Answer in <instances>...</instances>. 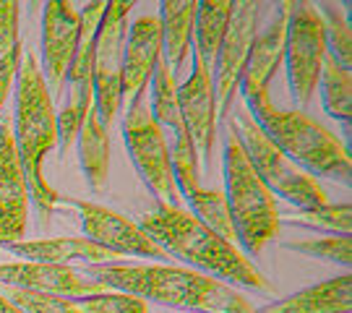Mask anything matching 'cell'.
<instances>
[{"mask_svg": "<svg viewBox=\"0 0 352 313\" xmlns=\"http://www.w3.org/2000/svg\"><path fill=\"white\" fill-rule=\"evenodd\" d=\"M243 107L251 113L256 125L289 162H295L311 177H331L350 186V151L329 128L316 123L302 110H279L269 100V91L245 97Z\"/></svg>", "mask_w": 352, "mask_h": 313, "instance_id": "cell-4", "label": "cell"}, {"mask_svg": "<svg viewBox=\"0 0 352 313\" xmlns=\"http://www.w3.org/2000/svg\"><path fill=\"white\" fill-rule=\"evenodd\" d=\"M0 288H19L45 295H63V298H84L91 292H102L104 288L87 272H78L74 266L60 263H34L13 261L0 263Z\"/></svg>", "mask_w": 352, "mask_h": 313, "instance_id": "cell-17", "label": "cell"}, {"mask_svg": "<svg viewBox=\"0 0 352 313\" xmlns=\"http://www.w3.org/2000/svg\"><path fill=\"white\" fill-rule=\"evenodd\" d=\"M81 34V11H76L68 0H50L42 11V63H45V84L52 100L63 94L65 76L78 47Z\"/></svg>", "mask_w": 352, "mask_h": 313, "instance_id": "cell-14", "label": "cell"}, {"mask_svg": "<svg viewBox=\"0 0 352 313\" xmlns=\"http://www.w3.org/2000/svg\"><path fill=\"white\" fill-rule=\"evenodd\" d=\"M123 141H126L128 157L136 167L141 183L149 188L157 204L183 206L175 177H173L167 138H164L162 128L154 123L149 107L144 105V97L128 105L126 118H123Z\"/></svg>", "mask_w": 352, "mask_h": 313, "instance_id": "cell-7", "label": "cell"}, {"mask_svg": "<svg viewBox=\"0 0 352 313\" xmlns=\"http://www.w3.org/2000/svg\"><path fill=\"white\" fill-rule=\"evenodd\" d=\"M131 11H133V3L110 0L100 29L94 34V58H91L94 107L107 128L118 118V110L123 105V52H126Z\"/></svg>", "mask_w": 352, "mask_h": 313, "instance_id": "cell-9", "label": "cell"}, {"mask_svg": "<svg viewBox=\"0 0 352 313\" xmlns=\"http://www.w3.org/2000/svg\"><path fill=\"white\" fill-rule=\"evenodd\" d=\"M107 3H87L81 11V34H78V47L71 61L68 76H65V105L58 113V149L60 154H68L76 144L78 128L84 123V115L94 105V81H91V58H94V34L100 29V21L104 16Z\"/></svg>", "mask_w": 352, "mask_h": 313, "instance_id": "cell-10", "label": "cell"}, {"mask_svg": "<svg viewBox=\"0 0 352 313\" xmlns=\"http://www.w3.org/2000/svg\"><path fill=\"white\" fill-rule=\"evenodd\" d=\"M324 58H327V37L316 3H302V0L289 3L287 42L282 63L287 68V87L295 110L305 113L308 102L314 100Z\"/></svg>", "mask_w": 352, "mask_h": 313, "instance_id": "cell-8", "label": "cell"}, {"mask_svg": "<svg viewBox=\"0 0 352 313\" xmlns=\"http://www.w3.org/2000/svg\"><path fill=\"white\" fill-rule=\"evenodd\" d=\"M11 128L29 186V199L34 204L39 219L47 222L60 201V193L45 177V160L52 149H58V113L42 68L32 52L21 58V68L13 84Z\"/></svg>", "mask_w": 352, "mask_h": 313, "instance_id": "cell-3", "label": "cell"}, {"mask_svg": "<svg viewBox=\"0 0 352 313\" xmlns=\"http://www.w3.org/2000/svg\"><path fill=\"white\" fill-rule=\"evenodd\" d=\"M289 3H277L272 6V11L266 16L261 29H256L251 52H248V63L240 78V94L245 97H256L269 91V84L277 74V68L285 61V42H287V16Z\"/></svg>", "mask_w": 352, "mask_h": 313, "instance_id": "cell-16", "label": "cell"}, {"mask_svg": "<svg viewBox=\"0 0 352 313\" xmlns=\"http://www.w3.org/2000/svg\"><path fill=\"white\" fill-rule=\"evenodd\" d=\"M352 308V274L344 272L300 290L295 295L266 303L256 313H350Z\"/></svg>", "mask_w": 352, "mask_h": 313, "instance_id": "cell-20", "label": "cell"}, {"mask_svg": "<svg viewBox=\"0 0 352 313\" xmlns=\"http://www.w3.org/2000/svg\"><path fill=\"white\" fill-rule=\"evenodd\" d=\"M258 13H261V6L253 3V0L232 3V16H230V24H227L225 39H222L212 65L217 113L222 120H227L232 113L235 91L240 87L253 37H256V29H258Z\"/></svg>", "mask_w": 352, "mask_h": 313, "instance_id": "cell-12", "label": "cell"}, {"mask_svg": "<svg viewBox=\"0 0 352 313\" xmlns=\"http://www.w3.org/2000/svg\"><path fill=\"white\" fill-rule=\"evenodd\" d=\"M318 89H321V102L327 115L337 118L342 123H350L352 115V76L347 68H342L334 58H324L321 65V78H318Z\"/></svg>", "mask_w": 352, "mask_h": 313, "instance_id": "cell-25", "label": "cell"}, {"mask_svg": "<svg viewBox=\"0 0 352 313\" xmlns=\"http://www.w3.org/2000/svg\"><path fill=\"white\" fill-rule=\"evenodd\" d=\"M13 256L34 263H60V266H115L123 261L113 250L102 248L89 238H47V240H19L6 246Z\"/></svg>", "mask_w": 352, "mask_h": 313, "instance_id": "cell-19", "label": "cell"}, {"mask_svg": "<svg viewBox=\"0 0 352 313\" xmlns=\"http://www.w3.org/2000/svg\"><path fill=\"white\" fill-rule=\"evenodd\" d=\"M0 290H3L6 298H11L26 313H81L76 308L74 298L45 295V292H32V290H19V288H0Z\"/></svg>", "mask_w": 352, "mask_h": 313, "instance_id": "cell-30", "label": "cell"}, {"mask_svg": "<svg viewBox=\"0 0 352 313\" xmlns=\"http://www.w3.org/2000/svg\"><path fill=\"white\" fill-rule=\"evenodd\" d=\"M19 21H21V3L0 0V58L13 52L19 42Z\"/></svg>", "mask_w": 352, "mask_h": 313, "instance_id": "cell-31", "label": "cell"}, {"mask_svg": "<svg viewBox=\"0 0 352 313\" xmlns=\"http://www.w3.org/2000/svg\"><path fill=\"white\" fill-rule=\"evenodd\" d=\"M222 173H225L222 193L235 230V246H240L243 256H258L266 248V243H272L279 235L282 214L272 191L256 175L251 160L240 147L230 123L222 147Z\"/></svg>", "mask_w": 352, "mask_h": 313, "instance_id": "cell-5", "label": "cell"}, {"mask_svg": "<svg viewBox=\"0 0 352 313\" xmlns=\"http://www.w3.org/2000/svg\"><path fill=\"white\" fill-rule=\"evenodd\" d=\"M230 115L232 118H227V123L232 125V131L238 136L240 147L248 154L256 175L264 180V186L272 191L274 199L287 201L295 209H311V206L327 204L329 196L321 188V183L308 173H302L295 162H289L287 157L266 138V133L256 125V120L243 105H238L235 113Z\"/></svg>", "mask_w": 352, "mask_h": 313, "instance_id": "cell-6", "label": "cell"}, {"mask_svg": "<svg viewBox=\"0 0 352 313\" xmlns=\"http://www.w3.org/2000/svg\"><path fill=\"white\" fill-rule=\"evenodd\" d=\"M160 61H162V26H160V19L151 16V13L136 16L126 34L123 100L133 102L144 97Z\"/></svg>", "mask_w": 352, "mask_h": 313, "instance_id": "cell-18", "label": "cell"}, {"mask_svg": "<svg viewBox=\"0 0 352 313\" xmlns=\"http://www.w3.org/2000/svg\"><path fill=\"white\" fill-rule=\"evenodd\" d=\"M285 222L295 227H305V230H318L327 235H350L352 230V206L350 201H340V204H321V206H311V209H295L285 217Z\"/></svg>", "mask_w": 352, "mask_h": 313, "instance_id": "cell-26", "label": "cell"}, {"mask_svg": "<svg viewBox=\"0 0 352 313\" xmlns=\"http://www.w3.org/2000/svg\"><path fill=\"white\" fill-rule=\"evenodd\" d=\"M74 303L81 313H149V303L118 290L91 292L84 298H74Z\"/></svg>", "mask_w": 352, "mask_h": 313, "instance_id": "cell-29", "label": "cell"}, {"mask_svg": "<svg viewBox=\"0 0 352 313\" xmlns=\"http://www.w3.org/2000/svg\"><path fill=\"white\" fill-rule=\"evenodd\" d=\"M78 167L91 193H102L110 177V128L102 123L97 107L91 105L76 136Z\"/></svg>", "mask_w": 352, "mask_h": 313, "instance_id": "cell-21", "label": "cell"}, {"mask_svg": "<svg viewBox=\"0 0 352 313\" xmlns=\"http://www.w3.org/2000/svg\"><path fill=\"white\" fill-rule=\"evenodd\" d=\"M29 186L16 141H13L11 120H0V246H13L24 240L29 225Z\"/></svg>", "mask_w": 352, "mask_h": 313, "instance_id": "cell-15", "label": "cell"}, {"mask_svg": "<svg viewBox=\"0 0 352 313\" xmlns=\"http://www.w3.org/2000/svg\"><path fill=\"white\" fill-rule=\"evenodd\" d=\"M139 227L160 248L177 261L188 263L201 274H209L230 288H245L253 292H272V285L248 256L240 253L238 246L219 238L212 227L199 222L183 206H164L157 204L151 212L139 217Z\"/></svg>", "mask_w": 352, "mask_h": 313, "instance_id": "cell-2", "label": "cell"}, {"mask_svg": "<svg viewBox=\"0 0 352 313\" xmlns=\"http://www.w3.org/2000/svg\"><path fill=\"white\" fill-rule=\"evenodd\" d=\"M0 313H26V311L24 308H19L11 298H6V295H3V290H0Z\"/></svg>", "mask_w": 352, "mask_h": 313, "instance_id": "cell-33", "label": "cell"}, {"mask_svg": "<svg viewBox=\"0 0 352 313\" xmlns=\"http://www.w3.org/2000/svg\"><path fill=\"white\" fill-rule=\"evenodd\" d=\"M230 16H232V0H196L193 52L206 63L209 71H212L222 39H225Z\"/></svg>", "mask_w": 352, "mask_h": 313, "instance_id": "cell-23", "label": "cell"}, {"mask_svg": "<svg viewBox=\"0 0 352 313\" xmlns=\"http://www.w3.org/2000/svg\"><path fill=\"white\" fill-rule=\"evenodd\" d=\"M318 16L324 21V37H327V55L334 58L342 68L350 71L352 65V29L347 13L337 3H318Z\"/></svg>", "mask_w": 352, "mask_h": 313, "instance_id": "cell-27", "label": "cell"}, {"mask_svg": "<svg viewBox=\"0 0 352 313\" xmlns=\"http://www.w3.org/2000/svg\"><path fill=\"white\" fill-rule=\"evenodd\" d=\"M292 253H300L308 259H318L327 263H340L350 269L352 263V238L350 235H314V238H298L282 243Z\"/></svg>", "mask_w": 352, "mask_h": 313, "instance_id": "cell-28", "label": "cell"}, {"mask_svg": "<svg viewBox=\"0 0 352 313\" xmlns=\"http://www.w3.org/2000/svg\"><path fill=\"white\" fill-rule=\"evenodd\" d=\"M180 199L188 204V212L204 222L206 227H212L219 238H225L227 243L235 246V230L230 222V212H227V201L225 193L219 188H193L188 193H183Z\"/></svg>", "mask_w": 352, "mask_h": 313, "instance_id": "cell-24", "label": "cell"}, {"mask_svg": "<svg viewBox=\"0 0 352 313\" xmlns=\"http://www.w3.org/2000/svg\"><path fill=\"white\" fill-rule=\"evenodd\" d=\"M104 288L136 295L144 303H160L177 313H256L248 295L188 266L146 263V266H87Z\"/></svg>", "mask_w": 352, "mask_h": 313, "instance_id": "cell-1", "label": "cell"}, {"mask_svg": "<svg viewBox=\"0 0 352 313\" xmlns=\"http://www.w3.org/2000/svg\"><path fill=\"white\" fill-rule=\"evenodd\" d=\"M21 58H24V47L19 45L13 52H8L6 58H0V120H3V107L8 97L13 94V84H16V76L21 68Z\"/></svg>", "mask_w": 352, "mask_h": 313, "instance_id": "cell-32", "label": "cell"}, {"mask_svg": "<svg viewBox=\"0 0 352 313\" xmlns=\"http://www.w3.org/2000/svg\"><path fill=\"white\" fill-rule=\"evenodd\" d=\"M157 19L162 26V61L167 71L175 76L193 47L196 0H162Z\"/></svg>", "mask_w": 352, "mask_h": 313, "instance_id": "cell-22", "label": "cell"}, {"mask_svg": "<svg viewBox=\"0 0 352 313\" xmlns=\"http://www.w3.org/2000/svg\"><path fill=\"white\" fill-rule=\"evenodd\" d=\"M58 209H74L78 214V225L84 230V238L94 240L97 246L113 250L123 259L136 256V259H151V261H170V256L141 230L139 222H133L107 206H100L94 201L60 196Z\"/></svg>", "mask_w": 352, "mask_h": 313, "instance_id": "cell-11", "label": "cell"}, {"mask_svg": "<svg viewBox=\"0 0 352 313\" xmlns=\"http://www.w3.org/2000/svg\"><path fill=\"white\" fill-rule=\"evenodd\" d=\"M190 76L177 84V105H180V115L188 131L193 149L199 154L201 167L212 164V151H214V138H217V97H214V81L212 71L206 68V63L193 52L190 47Z\"/></svg>", "mask_w": 352, "mask_h": 313, "instance_id": "cell-13", "label": "cell"}]
</instances>
